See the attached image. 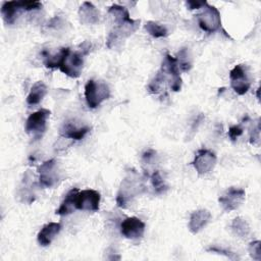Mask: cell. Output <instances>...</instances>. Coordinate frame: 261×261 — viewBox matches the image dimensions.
Instances as JSON below:
<instances>
[{"label": "cell", "instance_id": "obj_20", "mask_svg": "<svg viewBox=\"0 0 261 261\" xmlns=\"http://www.w3.org/2000/svg\"><path fill=\"white\" fill-rule=\"evenodd\" d=\"M46 94H47L46 85L42 81L36 82L33 85V87L31 88V91L27 97L28 105L34 106V105L39 104L43 100V98L45 97Z\"/></svg>", "mask_w": 261, "mask_h": 261}, {"label": "cell", "instance_id": "obj_29", "mask_svg": "<svg viewBox=\"0 0 261 261\" xmlns=\"http://www.w3.org/2000/svg\"><path fill=\"white\" fill-rule=\"evenodd\" d=\"M260 126H259V122H257L256 126L252 128L251 133H250V143L252 145H257L259 143V138H260Z\"/></svg>", "mask_w": 261, "mask_h": 261}, {"label": "cell", "instance_id": "obj_22", "mask_svg": "<svg viewBox=\"0 0 261 261\" xmlns=\"http://www.w3.org/2000/svg\"><path fill=\"white\" fill-rule=\"evenodd\" d=\"M144 28L147 33L154 38H164L168 35V30L166 29V27L154 20H148L145 23Z\"/></svg>", "mask_w": 261, "mask_h": 261}, {"label": "cell", "instance_id": "obj_26", "mask_svg": "<svg viewBox=\"0 0 261 261\" xmlns=\"http://www.w3.org/2000/svg\"><path fill=\"white\" fill-rule=\"evenodd\" d=\"M249 254L251 258H253L256 261L261 260V242L260 241H253L249 244Z\"/></svg>", "mask_w": 261, "mask_h": 261}, {"label": "cell", "instance_id": "obj_13", "mask_svg": "<svg viewBox=\"0 0 261 261\" xmlns=\"http://www.w3.org/2000/svg\"><path fill=\"white\" fill-rule=\"evenodd\" d=\"M100 194L92 189L83 190L77 193L75 208L83 211H98L100 207Z\"/></svg>", "mask_w": 261, "mask_h": 261}, {"label": "cell", "instance_id": "obj_2", "mask_svg": "<svg viewBox=\"0 0 261 261\" xmlns=\"http://www.w3.org/2000/svg\"><path fill=\"white\" fill-rule=\"evenodd\" d=\"M143 188L139 174L132 170L122 179L116 195V204L120 208H126L128 203L141 192Z\"/></svg>", "mask_w": 261, "mask_h": 261}, {"label": "cell", "instance_id": "obj_28", "mask_svg": "<svg viewBox=\"0 0 261 261\" xmlns=\"http://www.w3.org/2000/svg\"><path fill=\"white\" fill-rule=\"evenodd\" d=\"M244 133V129L242 126L240 125H231L229 128H228V137L231 141H236L239 137H241Z\"/></svg>", "mask_w": 261, "mask_h": 261}, {"label": "cell", "instance_id": "obj_10", "mask_svg": "<svg viewBox=\"0 0 261 261\" xmlns=\"http://www.w3.org/2000/svg\"><path fill=\"white\" fill-rule=\"evenodd\" d=\"M39 182L44 188L54 187L59 179L57 162L55 159H49L43 162L39 168Z\"/></svg>", "mask_w": 261, "mask_h": 261}, {"label": "cell", "instance_id": "obj_8", "mask_svg": "<svg viewBox=\"0 0 261 261\" xmlns=\"http://www.w3.org/2000/svg\"><path fill=\"white\" fill-rule=\"evenodd\" d=\"M36 4L33 1H5L1 6V15L7 24L14 23L21 11L35 10Z\"/></svg>", "mask_w": 261, "mask_h": 261}, {"label": "cell", "instance_id": "obj_30", "mask_svg": "<svg viewBox=\"0 0 261 261\" xmlns=\"http://www.w3.org/2000/svg\"><path fill=\"white\" fill-rule=\"evenodd\" d=\"M186 4L190 10H193V9H199L204 7L207 4V2L206 1H187Z\"/></svg>", "mask_w": 261, "mask_h": 261}, {"label": "cell", "instance_id": "obj_18", "mask_svg": "<svg viewBox=\"0 0 261 261\" xmlns=\"http://www.w3.org/2000/svg\"><path fill=\"white\" fill-rule=\"evenodd\" d=\"M90 132L89 126H82L77 127L75 124L71 122H64L61 126L59 133L60 135L65 139H71V140H82L88 133Z\"/></svg>", "mask_w": 261, "mask_h": 261}, {"label": "cell", "instance_id": "obj_6", "mask_svg": "<svg viewBox=\"0 0 261 261\" xmlns=\"http://www.w3.org/2000/svg\"><path fill=\"white\" fill-rule=\"evenodd\" d=\"M85 55L86 54L81 50L72 52L67 47L66 52L63 56V59L59 65L60 71L69 77H72V79L79 77L83 69Z\"/></svg>", "mask_w": 261, "mask_h": 261}, {"label": "cell", "instance_id": "obj_21", "mask_svg": "<svg viewBox=\"0 0 261 261\" xmlns=\"http://www.w3.org/2000/svg\"><path fill=\"white\" fill-rule=\"evenodd\" d=\"M230 227H231L232 232L241 239L248 238L250 234V231H251L249 223L241 216L233 218Z\"/></svg>", "mask_w": 261, "mask_h": 261}, {"label": "cell", "instance_id": "obj_19", "mask_svg": "<svg viewBox=\"0 0 261 261\" xmlns=\"http://www.w3.org/2000/svg\"><path fill=\"white\" fill-rule=\"evenodd\" d=\"M79 189L76 188H72L71 190H69L67 192V194L65 195V198L63 199V201L61 202L60 206L58 209H56V214L57 215H68L70 213H72L76 208H75V200H76V195L79 193Z\"/></svg>", "mask_w": 261, "mask_h": 261}, {"label": "cell", "instance_id": "obj_17", "mask_svg": "<svg viewBox=\"0 0 261 261\" xmlns=\"http://www.w3.org/2000/svg\"><path fill=\"white\" fill-rule=\"evenodd\" d=\"M79 17L84 24H95L100 19V13L91 2L85 1L79 8Z\"/></svg>", "mask_w": 261, "mask_h": 261}, {"label": "cell", "instance_id": "obj_9", "mask_svg": "<svg viewBox=\"0 0 261 261\" xmlns=\"http://www.w3.org/2000/svg\"><path fill=\"white\" fill-rule=\"evenodd\" d=\"M229 81L230 87L238 95L246 94L251 87V80L244 64H238L229 71Z\"/></svg>", "mask_w": 261, "mask_h": 261}, {"label": "cell", "instance_id": "obj_1", "mask_svg": "<svg viewBox=\"0 0 261 261\" xmlns=\"http://www.w3.org/2000/svg\"><path fill=\"white\" fill-rule=\"evenodd\" d=\"M108 13L113 17L115 24L107 37V47L114 48L137 31L140 20L133 19L128 10L118 4L111 5Z\"/></svg>", "mask_w": 261, "mask_h": 261}, {"label": "cell", "instance_id": "obj_14", "mask_svg": "<svg viewBox=\"0 0 261 261\" xmlns=\"http://www.w3.org/2000/svg\"><path fill=\"white\" fill-rule=\"evenodd\" d=\"M145 223L136 216L126 217L120 223L121 234L128 240H138L144 236Z\"/></svg>", "mask_w": 261, "mask_h": 261}, {"label": "cell", "instance_id": "obj_3", "mask_svg": "<svg viewBox=\"0 0 261 261\" xmlns=\"http://www.w3.org/2000/svg\"><path fill=\"white\" fill-rule=\"evenodd\" d=\"M179 68L177 66L175 57H172L170 54H165L162 61L161 67L158 70V75L160 76L162 83H168L169 88L173 92H178L181 89V77L179 73Z\"/></svg>", "mask_w": 261, "mask_h": 261}, {"label": "cell", "instance_id": "obj_24", "mask_svg": "<svg viewBox=\"0 0 261 261\" xmlns=\"http://www.w3.org/2000/svg\"><path fill=\"white\" fill-rule=\"evenodd\" d=\"M177 66L180 71L187 72L192 68V59L189 54V50L187 48H181L175 57Z\"/></svg>", "mask_w": 261, "mask_h": 261}, {"label": "cell", "instance_id": "obj_12", "mask_svg": "<svg viewBox=\"0 0 261 261\" xmlns=\"http://www.w3.org/2000/svg\"><path fill=\"white\" fill-rule=\"evenodd\" d=\"M245 190L236 187H230L219 197L218 202L224 211L230 212L238 209L241 206V204L245 200Z\"/></svg>", "mask_w": 261, "mask_h": 261}, {"label": "cell", "instance_id": "obj_11", "mask_svg": "<svg viewBox=\"0 0 261 261\" xmlns=\"http://www.w3.org/2000/svg\"><path fill=\"white\" fill-rule=\"evenodd\" d=\"M216 155L208 149H200L197 151L195 158L192 162L198 174H207L213 170L216 165Z\"/></svg>", "mask_w": 261, "mask_h": 261}, {"label": "cell", "instance_id": "obj_16", "mask_svg": "<svg viewBox=\"0 0 261 261\" xmlns=\"http://www.w3.org/2000/svg\"><path fill=\"white\" fill-rule=\"evenodd\" d=\"M211 219V213L206 209H199L191 214L189 229L192 233L199 232Z\"/></svg>", "mask_w": 261, "mask_h": 261}, {"label": "cell", "instance_id": "obj_4", "mask_svg": "<svg viewBox=\"0 0 261 261\" xmlns=\"http://www.w3.org/2000/svg\"><path fill=\"white\" fill-rule=\"evenodd\" d=\"M110 96L108 86L103 82L89 80L85 86V99L90 108L98 107Z\"/></svg>", "mask_w": 261, "mask_h": 261}, {"label": "cell", "instance_id": "obj_7", "mask_svg": "<svg viewBox=\"0 0 261 261\" xmlns=\"http://www.w3.org/2000/svg\"><path fill=\"white\" fill-rule=\"evenodd\" d=\"M202 8L203 10L196 15L199 27L206 33L218 31L221 27V17L218 9L208 3Z\"/></svg>", "mask_w": 261, "mask_h": 261}, {"label": "cell", "instance_id": "obj_23", "mask_svg": "<svg viewBox=\"0 0 261 261\" xmlns=\"http://www.w3.org/2000/svg\"><path fill=\"white\" fill-rule=\"evenodd\" d=\"M66 48H61L55 54L44 53V64L47 68H59V65L63 59V56L66 52Z\"/></svg>", "mask_w": 261, "mask_h": 261}, {"label": "cell", "instance_id": "obj_27", "mask_svg": "<svg viewBox=\"0 0 261 261\" xmlns=\"http://www.w3.org/2000/svg\"><path fill=\"white\" fill-rule=\"evenodd\" d=\"M206 251L212 252V253H217V254H220V255H224L225 257H227L230 260H238L239 259V256L236 253H233V252H231L227 249L218 247V246H211V247L207 248Z\"/></svg>", "mask_w": 261, "mask_h": 261}, {"label": "cell", "instance_id": "obj_15", "mask_svg": "<svg viewBox=\"0 0 261 261\" xmlns=\"http://www.w3.org/2000/svg\"><path fill=\"white\" fill-rule=\"evenodd\" d=\"M61 230V224L59 222H49L45 224L38 232L37 240L42 247L49 246L54 238Z\"/></svg>", "mask_w": 261, "mask_h": 261}, {"label": "cell", "instance_id": "obj_25", "mask_svg": "<svg viewBox=\"0 0 261 261\" xmlns=\"http://www.w3.org/2000/svg\"><path fill=\"white\" fill-rule=\"evenodd\" d=\"M151 182H152L153 189H154L156 194H162V193H164L168 189V187L164 182L160 172L157 171V170L152 173V175H151Z\"/></svg>", "mask_w": 261, "mask_h": 261}, {"label": "cell", "instance_id": "obj_5", "mask_svg": "<svg viewBox=\"0 0 261 261\" xmlns=\"http://www.w3.org/2000/svg\"><path fill=\"white\" fill-rule=\"evenodd\" d=\"M51 112L48 109L41 108L33 112L25 121L24 130L27 134L31 135L34 140H40L47 127V119L49 118Z\"/></svg>", "mask_w": 261, "mask_h": 261}]
</instances>
